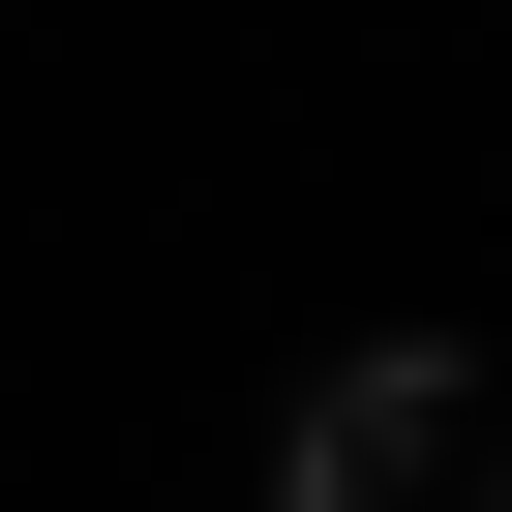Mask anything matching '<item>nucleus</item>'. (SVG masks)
I'll return each instance as SVG.
<instances>
[{"mask_svg": "<svg viewBox=\"0 0 512 512\" xmlns=\"http://www.w3.org/2000/svg\"><path fill=\"white\" fill-rule=\"evenodd\" d=\"M272 512H512V362H482V332H362V362H302Z\"/></svg>", "mask_w": 512, "mask_h": 512, "instance_id": "nucleus-1", "label": "nucleus"}]
</instances>
